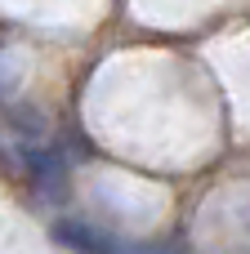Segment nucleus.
Segmentation results:
<instances>
[{
  "label": "nucleus",
  "instance_id": "f257e3e1",
  "mask_svg": "<svg viewBox=\"0 0 250 254\" xmlns=\"http://www.w3.org/2000/svg\"><path fill=\"white\" fill-rule=\"evenodd\" d=\"M18 161H22V174L31 179V188L40 196H63V188H67V156H63L58 143L27 138V143H18Z\"/></svg>",
  "mask_w": 250,
  "mask_h": 254
},
{
  "label": "nucleus",
  "instance_id": "f03ea898",
  "mask_svg": "<svg viewBox=\"0 0 250 254\" xmlns=\"http://www.w3.org/2000/svg\"><path fill=\"white\" fill-rule=\"evenodd\" d=\"M54 237H58L63 246H72V250H121L116 237H103V232H94V228L81 223V219H58V223H54Z\"/></svg>",
  "mask_w": 250,
  "mask_h": 254
}]
</instances>
